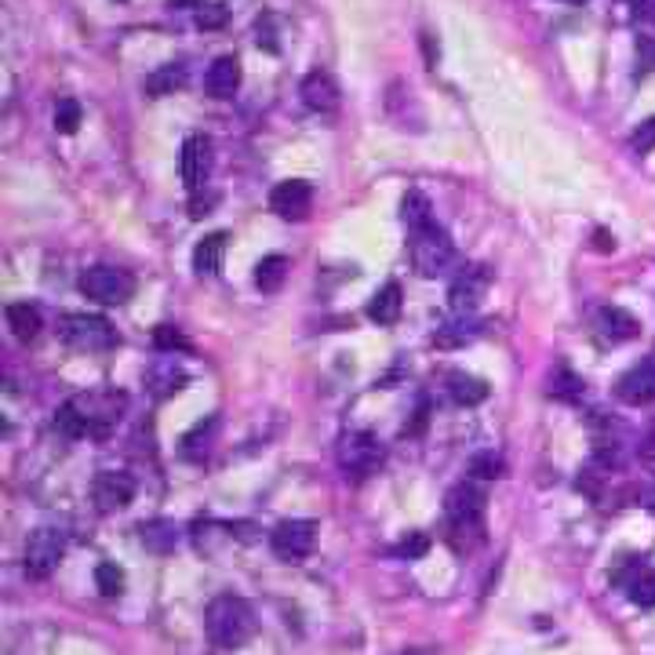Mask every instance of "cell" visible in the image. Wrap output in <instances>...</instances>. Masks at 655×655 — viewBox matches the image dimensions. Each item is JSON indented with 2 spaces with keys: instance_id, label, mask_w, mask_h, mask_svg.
I'll return each instance as SVG.
<instances>
[{
  "instance_id": "cell-1",
  "label": "cell",
  "mask_w": 655,
  "mask_h": 655,
  "mask_svg": "<svg viewBox=\"0 0 655 655\" xmlns=\"http://www.w3.org/2000/svg\"><path fill=\"white\" fill-rule=\"evenodd\" d=\"M124 408H128V397L121 390H84L77 397L62 404L55 412V430L70 441H81V437H95V441H106V437L117 430Z\"/></svg>"
},
{
  "instance_id": "cell-2",
  "label": "cell",
  "mask_w": 655,
  "mask_h": 655,
  "mask_svg": "<svg viewBox=\"0 0 655 655\" xmlns=\"http://www.w3.org/2000/svg\"><path fill=\"white\" fill-rule=\"evenodd\" d=\"M255 630H259V619H255L252 605H248L244 597L222 594V597H215L212 605H208V612H204V634H208V641H212L215 648H222V652L244 648L255 637Z\"/></svg>"
},
{
  "instance_id": "cell-3",
  "label": "cell",
  "mask_w": 655,
  "mask_h": 655,
  "mask_svg": "<svg viewBox=\"0 0 655 655\" xmlns=\"http://www.w3.org/2000/svg\"><path fill=\"white\" fill-rule=\"evenodd\" d=\"M484 492L477 484H455L444 499V517H448V539L459 554H470L484 543Z\"/></svg>"
},
{
  "instance_id": "cell-4",
  "label": "cell",
  "mask_w": 655,
  "mask_h": 655,
  "mask_svg": "<svg viewBox=\"0 0 655 655\" xmlns=\"http://www.w3.org/2000/svg\"><path fill=\"white\" fill-rule=\"evenodd\" d=\"M408 255H412L415 273H419V277H430V281H434V277H448V273L455 270V262H459L452 237H448L437 222L408 233Z\"/></svg>"
},
{
  "instance_id": "cell-5",
  "label": "cell",
  "mask_w": 655,
  "mask_h": 655,
  "mask_svg": "<svg viewBox=\"0 0 655 655\" xmlns=\"http://www.w3.org/2000/svg\"><path fill=\"white\" fill-rule=\"evenodd\" d=\"M59 339L70 350H81V353H106L121 343L117 328L106 317H95V313H62Z\"/></svg>"
},
{
  "instance_id": "cell-6",
  "label": "cell",
  "mask_w": 655,
  "mask_h": 655,
  "mask_svg": "<svg viewBox=\"0 0 655 655\" xmlns=\"http://www.w3.org/2000/svg\"><path fill=\"white\" fill-rule=\"evenodd\" d=\"M81 292L99 306H124L135 295V277L121 266H91L81 273Z\"/></svg>"
},
{
  "instance_id": "cell-7",
  "label": "cell",
  "mask_w": 655,
  "mask_h": 655,
  "mask_svg": "<svg viewBox=\"0 0 655 655\" xmlns=\"http://www.w3.org/2000/svg\"><path fill=\"white\" fill-rule=\"evenodd\" d=\"M62 557H66V532L44 524V528H37V532L30 535L22 565H26V575H30V579H48V575L59 568Z\"/></svg>"
},
{
  "instance_id": "cell-8",
  "label": "cell",
  "mask_w": 655,
  "mask_h": 655,
  "mask_svg": "<svg viewBox=\"0 0 655 655\" xmlns=\"http://www.w3.org/2000/svg\"><path fill=\"white\" fill-rule=\"evenodd\" d=\"M386 463V448L375 434H346L339 441V466L346 477H372Z\"/></svg>"
},
{
  "instance_id": "cell-9",
  "label": "cell",
  "mask_w": 655,
  "mask_h": 655,
  "mask_svg": "<svg viewBox=\"0 0 655 655\" xmlns=\"http://www.w3.org/2000/svg\"><path fill=\"white\" fill-rule=\"evenodd\" d=\"M488 284H492L488 266H463V270H455L452 288H448V306H452V313H459V317L474 313L477 306H481L484 292H488Z\"/></svg>"
},
{
  "instance_id": "cell-10",
  "label": "cell",
  "mask_w": 655,
  "mask_h": 655,
  "mask_svg": "<svg viewBox=\"0 0 655 655\" xmlns=\"http://www.w3.org/2000/svg\"><path fill=\"white\" fill-rule=\"evenodd\" d=\"M317 543V524L313 521H281L270 532L273 554L281 561H303Z\"/></svg>"
},
{
  "instance_id": "cell-11",
  "label": "cell",
  "mask_w": 655,
  "mask_h": 655,
  "mask_svg": "<svg viewBox=\"0 0 655 655\" xmlns=\"http://www.w3.org/2000/svg\"><path fill=\"white\" fill-rule=\"evenodd\" d=\"M313 208V186L303 179H284L270 193V212L284 222H303Z\"/></svg>"
},
{
  "instance_id": "cell-12",
  "label": "cell",
  "mask_w": 655,
  "mask_h": 655,
  "mask_svg": "<svg viewBox=\"0 0 655 655\" xmlns=\"http://www.w3.org/2000/svg\"><path fill=\"white\" fill-rule=\"evenodd\" d=\"M91 499H95V510L99 514H117L135 499V481L121 470H102L95 481H91Z\"/></svg>"
},
{
  "instance_id": "cell-13",
  "label": "cell",
  "mask_w": 655,
  "mask_h": 655,
  "mask_svg": "<svg viewBox=\"0 0 655 655\" xmlns=\"http://www.w3.org/2000/svg\"><path fill=\"white\" fill-rule=\"evenodd\" d=\"M179 175L190 193H197L208 182V175H212V139L208 135H190L182 142Z\"/></svg>"
},
{
  "instance_id": "cell-14",
  "label": "cell",
  "mask_w": 655,
  "mask_h": 655,
  "mask_svg": "<svg viewBox=\"0 0 655 655\" xmlns=\"http://www.w3.org/2000/svg\"><path fill=\"white\" fill-rule=\"evenodd\" d=\"M615 397L623 404H634V408L652 404L655 401V361L634 364V368L615 383Z\"/></svg>"
},
{
  "instance_id": "cell-15",
  "label": "cell",
  "mask_w": 655,
  "mask_h": 655,
  "mask_svg": "<svg viewBox=\"0 0 655 655\" xmlns=\"http://www.w3.org/2000/svg\"><path fill=\"white\" fill-rule=\"evenodd\" d=\"M204 88L212 99H233L241 88V59L237 55H219L204 73Z\"/></svg>"
},
{
  "instance_id": "cell-16",
  "label": "cell",
  "mask_w": 655,
  "mask_h": 655,
  "mask_svg": "<svg viewBox=\"0 0 655 655\" xmlns=\"http://www.w3.org/2000/svg\"><path fill=\"white\" fill-rule=\"evenodd\" d=\"M303 102L306 110L313 113H335L339 110V84H335L332 73L313 70L303 77Z\"/></svg>"
},
{
  "instance_id": "cell-17",
  "label": "cell",
  "mask_w": 655,
  "mask_h": 655,
  "mask_svg": "<svg viewBox=\"0 0 655 655\" xmlns=\"http://www.w3.org/2000/svg\"><path fill=\"white\" fill-rule=\"evenodd\" d=\"M597 335L605 339V343L619 346V343H630L637 332H641V324L623 310V306H601L597 310V321H594Z\"/></svg>"
},
{
  "instance_id": "cell-18",
  "label": "cell",
  "mask_w": 655,
  "mask_h": 655,
  "mask_svg": "<svg viewBox=\"0 0 655 655\" xmlns=\"http://www.w3.org/2000/svg\"><path fill=\"white\" fill-rule=\"evenodd\" d=\"M401 306H404L401 284L397 281L383 284V288L372 295V303H368V321L379 324V328H390V324H397V317H401Z\"/></svg>"
},
{
  "instance_id": "cell-19",
  "label": "cell",
  "mask_w": 655,
  "mask_h": 655,
  "mask_svg": "<svg viewBox=\"0 0 655 655\" xmlns=\"http://www.w3.org/2000/svg\"><path fill=\"white\" fill-rule=\"evenodd\" d=\"M4 317H8V328H11V335H15L19 343H33V339L41 335V328H44L41 310H37L33 303H11L8 310H4Z\"/></svg>"
},
{
  "instance_id": "cell-20",
  "label": "cell",
  "mask_w": 655,
  "mask_h": 655,
  "mask_svg": "<svg viewBox=\"0 0 655 655\" xmlns=\"http://www.w3.org/2000/svg\"><path fill=\"white\" fill-rule=\"evenodd\" d=\"M226 244H230L226 233H208V237L193 248V270L201 273V277H215V273L222 270V259H226Z\"/></svg>"
},
{
  "instance_id": "cell-21",
  "label": "cell",
  "mask_w": 655,
  "mask_h": 655,
  "mask_svg": "<svg viewBox=\"0 0 655 655\" xmlns=\"http://www.w3.org/2000/svg\"><path fill=\"white\" fill-rule=\"evenodd\" d=\"M186 84V66L182 62H164V66H157V70L146 77V95H153V99H164V95H175V91Z\"/></svg>"
},
{
  "instance_id": "cell-22",
  "label": "cell",
  "mask_w": 655,
  "mask_h": 655,
  "mask_svg": "<svg viewBox=\"0 0 655 655\" xmlns=\"http://www.w3.org/2000/svg\"><path fill=\"white\" fill-rule=\"evenodd\" d=\"M139 539L150 554H172L179 546V528L172 521H150L139 528Z\"/></svg>"
},
{
  "instance_id": "cell-23",
  "label": "cell",
  "mask_w": 655,
  "mask_h": 655,
  "mask_svg": "<svg viewBox=\"0 0 655 655\" xmlns=\"http://www.w3.org/2000/svg\"><path fill=\"white\" fill-rule=\"evenodd\" d=\"M401 222L404 230H423V226H430L434 222V208H430V201H426V193L419 190H408L401 201Z\"/></svg>"
},
{
  "instance_id": "cell-24",
  "label": "cell",
  "mask_w": 655,
  "mask_h": 655,
  "mask_svg": "<svg viewBox=\"0 0 655 655\" xmlns=\"http://www.w3.org/2000/svg\"><path fill=\"white\" fill-rule=\"evenodd\" d=\"M215 430H219V419H215V415L201 419V423L193 426L190 434L182 437V455H190V459H201V455H208V448H212V441H215Z\"/></svg>"
},
{
  "instance_id": "cell-25",
  "label": "cell",
  "mask_w": 655,
  "mask_h": 655,
  "mask_svg": "<svg viewBox=\"0 0 655 655\" xmlns=\"http://www.w3.org/2000/svg\"><path fill=\"white\" fill-rule=\"evenodd\" d=\"M288 270H292V262L284 259V255H266L255 266V284H259L262 292H277L284 284V277H288Z\"/></svg>"
},
{
  "instance_id": "cell-26",
  "label": "cell",
  "mask_w": 655,
  "mask_h": 655,
  "mask_svg": "<svg viewBox=\"0 0 655 655\" xmlns=\"http://www.w3.org/2000/svg\"><path fill=\"white\" fill-rule=\"evenodd\" d=\"M448 393H452V401L455 404H481L484 397H488V386L481 383V379H474V375H463V372H455V375H448Z\"/></svg>"
},
{
  "instance_id": "cell-27",
  "label": "cell",
  "mask_w": 655,
  "mask_h": 655,
  "mask_svg": "<svg viewBox=\"0 0 655 655\" xmlns=\"http://www.w3.org/2000/svg\"><path fill=\"white\" fill-rule=\"evenodd\" d=\"M150 383L157 386V397H168V393L182 390V383H186V375L175 368L172 357H164L157 368H150Z\"/></svg>"
},
{
  "instance_id": "cell-28",
  "label": "cell",
  "mask_w": 655,
  "mask_h": 655,
  "mask_svg": "<svg viewBox=\"0 0 655 655\" xmlns=\"http://www.w3.org/2000/svg\"><path fill=\"white\" fill-rule=\"evenodd\" d=\"M153 346L161 353H172V357L175 353H190V339H186L175 324H157V328H153Z\"/></svg>"
},
{
  "instance_id": "cell-29",
  "label": "cell",
  "mask_w": 655,
  "mask_h": 655,
  "mask_svg": "<svg viewBox=\"0 0 655 655\" xmlns=\"http://www.w3.org/2000/svg\"><path fill=\"white\" fill-rule=\"evenodd\" d=\"M586 390V383L579 379V375H572L568 368H557L554 379H550V393L554 397H561V401H579Z\"/></svg>"
},
{
  "instance_id": "cell-30",
  "label": "cell",
  "mask_w": 655,
  "mask_h": 655,
  "mask_svg": "<svg viewBox=\"0 0 655 655\" xmlns=\"http://www.w3.org/2000/svg\"><path fill=\"white\" fill-rule=\"evenodd\" d=\"M95 586H99L102 597H121L124 594V572L113 561H102L95 568Z\"/></svg>"
},
{
  "instance_id": "cell-31",
  "label": "cell",
  "mask_w": 655,
  "mask_h": 655,
  "mask_svg": "<svg viewBox=\"0 0 655 655\" xmlns=\"http://www.w3.org/2000/svg\"><path fill=\"white\" fill-rule=\"evenodd\" d=\"M470 474L481 477V481H495V477L506 474V459L495 452H477L474 459H470Z\"/></svg>"
},
{
  "instance_id": "cell-32",
  "label": "cell",
  "mask_w": 655,
  "mask_h": 655,
  "mask_svg": "<svg viewBox=\"0 0 655 655\" xmlns=\"http://www.w3.org/2000/svg\"><path fill=\"white\" fill-rule=\"evenodd\" d=\"M84 121V110L77 99H59V106H55V128L62 131V135H73V131L81 128Z\"/></svg>"
},
{
  "instance_id": "cell-33",
  "label": "cell",
  "mask_w": 655,
  "mask_h": 655,
  "mask_svg": "<svg viewBox=\"0 0 655 655\" xmlns=\"http://www.w3.org/2000/svg\"><path fill=\"white\" fill-rule=\"evenodd\" d=\"M474 335L477 332L470 328V324H444V328H437L434 332V343L441 346V350H452V346H466Z\"/></svg>"
},
{
  "instance_id": "cell-34",
  "label": "cell",
  "mask_w": 655,
  "mask_h": 655,
  "mask_svg": "<svg viewBox=\"0 0 655 655\" xmlns=\"http://www.w3.org/2000/svg\"><path fill=\"white\" fill-rule=\"evenodd\" d=\"M630 601L641 608H655V572L648 568V572H641L630 583Z\"/></svg>"
},
{
  "instance_id": "cell-35",
  "label": "cell",
  "mask_w": 655,
  "mask_h": 655,
  "mask_svg": "<svg viewBox=\"0 0 655 655\" xmlns=\"http://www.w3.org/2000/svg\"><path fill=\"white\" fill-rule=\"evenodd\" d=\"M226 19H230L226 4H204V8H197V26L201 30H219V26H226Z\"/></svg>"
},
{
  "instance_id": "cell-36",
  "label": "cell",
  "mask_w": 655,
  "mask_h": 655,
  "mask_svg": "<svg viewBox=\"0 0 655 655\" xmlns=\"http://www.w3.org/2000/svg\"><path fill=\"white\" fill-rule=\"evenodd\" d=\"M630 150L641 153V157H648V153L655 150V117H648V121L630 135Z\"/></svg>"
},
{
  "instance_id": "cell-37",
  "label": "cell",
  "mask_w": 655,
  "mask_h": 655,
  "mask_svg": "<svg viewBox=\"0 0 655 655\" xmlns=\"http://www.w3.org/2000/svg\"><path fill=\"white\" fill-rule=\"evenodd\" d=\"M426 550H430V539H426L423 532H412L408 539H401V546H397V554L408 557V561H412V557H423Z\"/></svg>"
},
{
  "instance_id": "cell-38",
  "label": "cell",
  "mask_w": 655,
  "mask_h": 655,
  "mask_svg": "<svg viewBox=\"0 0 655 655\" xmlns=\"http://www.w3.org/2000/svg\"><path fill=\"white\" fill-rule=\"evenodd\" d=\"M594 248H597V252H612V248H615V237H608L605 230H597V233H594Z\"/></svg>"
},
{
  "instance_id": "cell-39",
  "label": "cell",
  "mask_w": 655,
  "mask_h": 655,
  "mask_svg": "<svg viewBox=\"0 0 655 655\" xmlns=\"http://www.w3.org/2000/svg\"><path fill=\"white\" fill-rule=\"evenodd\" d=\"M423 51H426V62H430V70L437 66V48H434V37L423 33Z\"/></svg>"
},
{
  "instance_id": "cell-40",
  "label": "cell",
  "mask_w": 655,
  "mask_h": 655,
  "mask_svg": "<svg viewBox=\"0 0 655 655\" xmlns=\"http://www.w3.org/2000/svg\"><path fill=\"white\" fill-rule=\"evenodd\" d=\"M255 30H259V44H266L270 51H277V41H273V33H270V19H266V30H262V22L255 26Z\"/></svg>"
},
{
  "instance_id": "cell-41",
  "label": "cell",
  "mask_w": 655,
  "mask_h": 655,
  "mask_svg": "<svg viewBox=\"0 0 655 655\" xmlns=\"http://www.w3.org/2000/svg\"><path fill=\"white\" fill-rule=\"evenodd\" d=\"M168 8H204V0H168Z\"/></svg>"
},
{
  "instance_id": "cell-42",
  "label": "cell",
  "mask_w": 655,
  "mask_h": 655,
  "mask_svg": "<svg viewBox=\"0 0 655 655\" xmlns=\"http://www.w3.org/2000/svg\"><path fill=\"white\" fill-rule=\"evenodd\" d=\"M648 506H652V510H655V488H652V495H648Z\"/></svg>"
},
{
  "instance_id": "cell-43",
  "label": "cell",
  "mask_w": 655,
  "mask_h": 655,
  "mask_svg": "<svg viewBox=\"0 0 655 655\" xmlns=\"http://www.w3.org/2000/svg\"><path fill=\"white\" fill-rule=\"evenodd\" d=\"M401 655H426V652H419V648H412V652H401Z\"/></svg>"
},
{
  "instance_id": "cell-44",
  "label": "cell",
  "mask_w": 655,
  "mask_h": 655,
  "mask_svg": "<svg viewBox=\"0 0 655 655\" xmlns=\"http://www.w3.org/2000/svg\"><path fill=\"white\" fill-rule=\"evenodd\" d=\"M561 4H586V0H561Z\"/></svg>"
},
{
  "instance_id": "cell-45",
  "label": "cell",
  "mask_w": 655,
  "mask_h": 655,
  "mask_svg": "<svg viewBox=\"0 0 655 655\" xmlns=\"http://www.w3.org/2000/svg\"><path fill=\"white\" fill-rule=\"evenodd\" d=\"M630 4H641V0H630Z\"/></svg>"
}]
</instances>
